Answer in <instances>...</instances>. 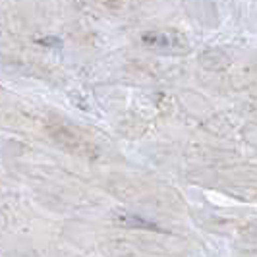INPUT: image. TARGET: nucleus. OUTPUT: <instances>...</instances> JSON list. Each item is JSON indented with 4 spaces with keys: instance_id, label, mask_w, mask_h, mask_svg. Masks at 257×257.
<instances>
[{
    "instance_id": "f257e3e1",
    "label": "nucleus",
    "mask_w": 257,
    "mask_h": 257,
    "mask_svg": "<svg viewBox=\"0 0 257 257\" xmlns=\"http://www.w3.org/2000/svg\"><path fill=\"white\" fill-rule=\"evenodd\" d=\"M142 41L147 47H153L159 51H186L188 49V43L186 39L178 35V33H172V31H149V33H143Z\"/></svg>"
},
{
    "instance_id": "f03ea898",
    "label": "nucleus",
    "mask_w": 257,
    "mask_h": 257,
    "mask_svg": "<svg viewBox=\"0 0 257 257\" xmlns=\"http://www.w3.org/2000/svg\"><path fill=\"white\" fill-rule=\"evenodd\" d=\"M120 222H124L126 226H132V228H149V230H159L153 222H147V220L140 219V217H136V215H126V217H122V219H120Z\"/></svg>"
}]
</instances>
